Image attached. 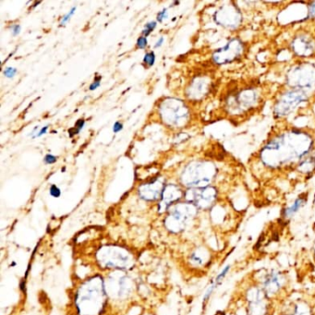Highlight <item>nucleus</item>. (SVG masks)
Here are the masks:
<instances>
[{
    "instance_id": "nucleus-37",
    "label": "nucleus",
    "mask_w": 315,
    "mask_h": 315,
    "mask_svg": "<svg viewBox=\"0 0 315 315\" xmlns=\"http://www.w3.org/2000/svg\"><path fill=\"white\" fill-rule=\"evenodd\" d=\"M48 128H49V126L43 127L40 131H38V133H37V135H36V138H40L42 136L46 134V133H47V131H48Z\"/></svg>"
},
{
    "instance_id": "nucleus-9",
    "label": "nucleus",
    "mask_w": 315,
    "mask_h": 315,
    "mask_svg": "<svg viewBox=\"0 0 315 315\" xmlns=\"http://www.w3.org/2000/svg\"><path fill=\"white\" fill-rule=\"evenodd\" d=\"M248 51L247 42L239 36H233L212 53V62L217 67L239 63L247 58Z\"/></svg>"
},
{
    "instance_id": "nucleus-12",
    "label": "nucleus",
    "mask_w": 315,
    "mask_h": 315,
    "mask_svg": "<svg viewBox=\"0 0 315 315\" xmlns=\"http://www.w3.org/2000/svg\"><path fill=\"white\" fill-rule=\"evenodd\" d=\"M198 210L195 205L188 202L172 205L165 220V225L171 233H181L196 217Z\"/></svg>"
},
{
    "instance_id": "nucleus-16",
    "label": "nucleus",
    "mask_w": 315,
    "mask_h": 315,
    "mask_svg": "<svg viewBox=\"0 0 315 315\" xmlns=\"http://www.w3.org/2000/svg\"><path fill=\"white\" fill-rule=\"evenodd\" d=\"M285 276L280 272L275 270L266 272L260 280V288L269 297H276L285 288Z\"/></svg>"
},
{
    "instance_id": "nucleus-20",
    "label": "nucleus",
    "mask_w": 315,
    "mask_h": 315,
    "mask_svg": "<svg viewBox=\"0 0 315 315\" xmlns=\"http://www.w3.org/2000/svg\"><path fill=\"white\" fill-rule=\"evenodd\" d=\"M307 202H308V195L306 194L300 195L293 202L292 204H290L289 206L284 209L283 214H282L283 219H285V220L290 219L306 204Z\"/></svg>"
},
{
    "instance_id": "nucleus-8",
    "label": "nucleus",
    "mask_w": 315,
    "mask_h": 315,
    "mask_svg": "<svg viewBox=\"0 0 315 315\" xmlns=\"http://www.w3.org/2000/svg\"><path fill=\"white\" fill-rule=\"evenodd\" d=\"M96 261L106 270L126 271L134 264V256L128 249L117 245H106L95 253Z\"/></svg>"
},
{
    "instance_id": "nucleus-21",
    "label": "nucleus",
    "mask_w": 315,
    "mask_h": 315,
    "mask_svg": "<svg viewBox=\"0 0 315 315\" xmlns=\"http://www.w3.org/2000/svg\"><path fill=\"white\" fill-rule=\"evenodd\" d=\"M230 268H231L230 266H225V268L221 271L220 274L216 276V279L214 280V282L210 285V287H209V288L206 290V292L204 294L203 303H206L209 301V299L211 297L212 294L215 291V289L222 283V281L225 279V276L230 273Z\"/></svg>"
},
{
    "instance_id": "nucleus-18",
    "label": "nucleus",
    "mask_w": 315,
    "mask_h": 315,
    "mask_svg": "<svg viewBox=\"0 0 315 315\" xmlns=\"http://www.w3.org/2000/svg\"><path fill=\"white\" fill-rule=\"evenodd\" d=\"M182 196H184V194L179 186L174 184L167 185L163 190L161 202L159 204V211H166L168 208L171 207L172 204L180 201Z\"/></svg>"
},
{
    "instance_id": "nucleus-23",
    "label": "nucleus",
    "mask_w": 315,
    "mask_h": 315,
    "mask_svg": "<svg viewBox=\"0 0 315 315\" xmlns=\"http://www.w3.org/2000/svg\"><path fill=\"white\" fill-rule=\"evenodd\" d=\"M208 260L207 252L203 249H197L189 255V261L195 267H202Z\"/></svg>"
},
{
    "instance_id": "nucleus-32",
    "label": "nucleus",
    "mask_w": 315,
    "mask_h": 315,
    "mask_svg": "<svg viewBox=\"0 0 315 315\" xmlns=\"http://www.w3.org/2000/svg\"><path fill=\"white\" fill-rule=\"evenodd\" d=\"M101 76L95 77V81H93V83H91V85L89 86V90L95 91L99 88L101 85Z\"/></svg>"
},
{
    "instance_id": "nucleus-36",
    "label": "nucleus",
    "mask_w": 315,
    "mask_h": 315,
    "mask_svg": "<svg viewBox=\"0 0 315 315\" xmlns=\"http://www.w3.org/2000/svg\"><path fill=\"white\" fill-rule=\"evenodd\" d=\"M122 130H123V124H122V123L117 121L114 124V126H113V131H114L115 133H118V132H120Z\"/></svg>"
},
{
    "instance_id": "nucleus-19",
    "label": "nucleus",
    "mask_w": 315,
    "mask_h": 315,
    "mask_svg": "<svg viewBox=\"0 0 315 315\" xmlns=\"http://www.w3.org/2000/svg\"><path fill=\"white\" fill-rule=\"evenodd\" d=\"M293 172H296L299 175L304 178H310L315 174V151L308 156L302 159L294 168Z\"/></svg>"
},
{
    "instance_id": "nucleus-35",
    "label": "nucleus",
    "mask_w": 315,
    "mask_h": 315,
    "mask_svg": "<svg viewBox=\"0 0 315 315\" xmlns=\"http://www.w3.org/2000/svg\"><path fill=\"white\" fill-rule=\"evenodd\" d=\"M21 30H22V28H21V25H20V24H15V25H13V26L11 27V33H12V36H19V34L21 33Z\"/></svg>"
},
{
    "instance_id": "nucleus-11",
    "label": "nucleus",
    "mask_w": 315,
    "mask_h": 315,
    "mask_svg": "<svg viewBox=\"0 0 315 315\" xmlns=\"http://www.w3.org/2000/svg\"><path fill=\"white\" fill-rule=\"evenodd\" d=\"M108 300L113 302H123L133 295L135 285L125 271H111L104 279Z\"/></svg>"
},
{
    "instance_id": "nucleus-26",
    "label": "nucleus",
    "mask_w": 315,
    "mask_h": 315,
    "mask_svg": "<svg viewBox=\"0 0 315 315\" xmlns=\"http://www.w3.org/2000/svg\"><path fill=\"white\" fill-rule=\"evenodd\" d=\"M156 26H157V23L156 22H154V21L150 22V23H147L144 26L142 34H143V36H145V37H148L151 34V32H153V30L156 28Z\"/></svg>"
},
{
    "instance_id": "nucleus-3",
    "label": "nucleus",
    "mask_w": 315,
    "mask_h": 315,
    "mask_svg": "<svg viewBox=\"0 0 315 315\" xmlns=\"http://www.w3.org/2000/svg\"><path fill=\"white\" fill-rule=\"evenodd\" d=\"M271 111L275 123L291 122V118L308 112L315 104V98L305 92L278 84L271 96Z\"/></svg>"
},
{
    "instance_id": "nucleus-14",
    "label": "nucleus",
    "mask_w": 315,
    "mask_h": 315,
    "mask_svg": "<svg viewBox=\"0 0 315 315\" xmlns=\"http://www.w3.org/2000/svg\"><path fill=\"white\" fill-rule=\"evenodd\" d=\"M218 80L214 75L201 74L190 81L186 95L192 101H203L218 88Z\"/></svg>"
},
{
    "instance_id": "nucleus-10",
    "label": "nucleus",
    "mask_w": 315,
    "mask_h": 315,
    "mask_svg": "<svg viewBox=\"0 0 315 315\" xmlns=\"http://www.w3.org/2000/svg\"><path fill=\"white\" fill-rule=\"evenodd\" d=\"M213 21L217 26L231 33H238L244 26V13L239 2H224L213 14Z\"/></svg>"
},
{
    "instance_id": "nucleus-28",
    "label": "nucleus",
    "mask_w": 315,
    "mask_h": 315,
    "mask_svg": "<svg viewBox=\"0 0 315 315\" xmlns=\"http://www.w3.org/2000/svg\"><path fill=\"white\" fill-rule=\"evenodd\" d=\"M76 7H73L71 10H69V12L67 14H65L62 19H61V21H60V26H64V25H66L67 23L69 22V20L72 18V16L75 14L76 12Z\"/></svg>"
},
{
    "instance_id": "nucleus-7",
    "label": "nucleus",
    "mask_w": 315,
    "mask_h": 315,
    "mask_svg": "<svg viewBox=\"0 0 315 315\" xmlns=\"http://www.w3.org/2000/svg\"><path fill=\"white\" fill-rule=\"evenodd\" d=\"M287 49L292 55L294 59L314 60L315 59V24L301 26L294 30L288 38Z\"/></svg>"
},
{
    "instance_id": "nucleus-25",
    "label": "nucleus",
    "mask_w": 315,
    "mask_h": 315,
    "mask_svg": "<svg viewBox=\"0 0 315 315\" xmlns=\"http://www.w3.org/2000/svg\"><path fill=\"white\" fill-rule=\"evenodd\" d=\"M84 125H85V120H84L83 118H80L79 120H77L74 128H72V129H71V130L68 131L69 136H71V137H73V136L79 134V133H80V131H81V130L84 128Z\"/></svg>"
},
{
    "instance_id": "nucleus-30",
    "label": "nucleus",
    "mask_w": 315,
    "mask_h": 315,
    "mask_svg": "<svg viewBox=\"0 0 315 315\" xmlns=\"http://www.w3.org/2000/svg\"><path fill=\"white\" fill-rule=\"evenodd\" d=\"M4 76L9 78V79H13L14 77L16 76L17 74V69L12 67H8V68H5Z\"/></svg>"
},
{
    "instance_id": "nucleus-29",
    "label": "nucleus",
    "mask_w": 315,
    "mask_h": 315,
    "mask_svg": "<svg viewBox=\"0 0 315 315\" xmlns=\"http://www.w3.org/2000/svg\"><path fill=\"white\" fill-rule=\"evenodd\" d=\"M49 194L54 198H59L61 196V189H59L57 185H51L50 186Z\"/></svg>"
},
{
    "instance_id": "nucleus-1",
    "label": "nucleus",
    "mask_w": 315,
    "mask_h": 315,
    "mask_svg": "<svg viewBox=\"0 0 315 315\" xmlns=\"http://www.w3.org/2000/svg\"><path fill=\"white\" fill-rule=\"evenodd\" d=\"M315 151V130L278 122L249 159L254 174L285 175L292 173L302 159Z\"/></svg>"
},
{
    "instance_id": "nucleus-39",
    "label": "nucleus",
    "mask_w": 315,
    "mask_h": 315,
    "mask_svg": "<svg viewBox=\"0 0 315 315\" xmlns=\"http://www.w3.org/2000/svg\"><path fill=\"white\" fill-rule=\"evenodd\" d=\"M221 315H225V314H224V313H223V314H221Z\"/></svg>"
},
{
    "instance_id": "nucleus-6",
    "label": "nucleus",
    "mask_w": 315,
    "mask_h": 315,
    "mask_svg": "<svg viewBox=\"0 0 315 315\" xmlns=\"http://www.w3.org/2000/svg\"><path fill=\"white\" fill-rule=\"evenodd\" d=\"M219 173L216 163L199 160L189 163L181 174V182L188 189L204 188L213 184Z\"/></svg>"
},
{
    "instance_id": "nucleus-22",
    "label": "nucleus",
    "mask_w": 315,
    "mask_h": 315,
    "mask_svg": "<svg viewBox=\"0 0 315 315\" xmlns=\"http://www.w3.org/2000/svg\"><path fill=\"white\" fill-rule=\"evenodd\" d=\"M281 315H313L310 306L306 302H295L292 305H290L288 311Z\"/></svg>"
},
{
    "instance_id": "nucleus-31",
    "label": "nucleus",
    "mask_w": 315,
    "mask_h": 315,
    "mask_svg": "<svg viewBox=\"0 0 315 315\" xmlns=\"http://www.w3.org/2000/svg\"><path fill=\"white\" fill-rule=\"evenodd\" d=\"M146 46H147V37L140 36L137 40V47L139 49H144Z\"/></svg>"
},
{
    "instance_id": "nucleus-34",
    "label": "nucleus",
    "mask_w": 315,
    "mask_h": 315,
    "mask_svg": "<svg viewBox=\"0 0 315 315\" xmlns=\"http://www.w3.org/2000/svg\"><path fill=\"white\" fill-rule=\"evenodd\" d=\"M168 17V14H167V9H163L162 11H160L157 15V22L159 23H163L166 19Z\"/></svg>"
},
{
    "instance_id": "nucleus-17",
    "label": "nucleus",
    "mask_w": 315,
    "mask_h": 315,
    "mask_svg": "<svg viewBox=\"0 0 315 315\" xmlns=\"http://www.w3.org/2000/svg\"><path fill=\"white\" fill-rule=\"evenodd\" d=\"M165 185L159 178L150 180L148 183L142 185L139 189V194L141 197L145 201H156L161 198L163 190L165 189Z\"/></svg>"
},
{
    "instance_id": "nucleus-13",
    "label": "nucleus",
    "mask_w": 315,
    "mask_h": 315,
    "mask_svg": "<svg viewBox=\"0 0 315 315\" xmlns=\"http://www.w3.org/2000/svg\"><path fill=\"white\" fill-rule=\"evenodd\" d=\"M159 113L163 121L175 128L184 127L190 119L189 107L183 101L176 98H167L162 102Z\"/></svg>"
},
{
    "instance_id": "nucleus-33",
    "label": "nucleus",
    "mask_w": 315,
    "mask_h": 315,
    "mask_svg": "<svg viewBox=\"0 0 315 315\" xmlns=\"http://www.w3.org/2000/svg\"><path fill=\"white\" fill-rule=\"evenodd\" d=\"M57 160H58V158L56 157L53 154H50V153L46 154L45 158H44V162H45L46 165H52V164H55V163L57 162Z\"/></svg>"
},
{
    "instance_id": "nucleus-15",
    "label": "nucleus",
    "mask_w": 315,
    "mask_h": 315,
    "mask_svg": "<svg viewBox=\"0 0 315 315\" xmlns=\"http://www.w3.org/2000/svg\"><path fill=\"white\" fill-rule=\"evenodd\" d=\"M219 196V191L215 186L204 188L188 189L184 194L186 202L192 203L199 210H208L216 204Z\"/></svg>"
},
{
    "instance_id": "nucleus-38",
    "label": "nucleus",
    "mask_w": 315,
    "mask_h": 315,
    "mask_svg": "<svg viewBox=\"0 0 315 315\" xmlns=\"http://www.w3.org/2000/svg\"><path fill=\"white\" fill-rule=\"evenodd\" d=\"M164 41H165V38L164 37H160L159 39H158L157 42H156V44L154 45V48H159V47H161L162 46L163 44H164Z\"/></svg>"
},
{
    "instance_id": "nucleus-5",
    "label": "nucleus",
    "mask_w": 315,
    "mask_h": 315,
    "mask_svg": "<svg viewBox=\"0 0 315 315\" xmlns=\"http://www.w3.org/2000/svg\"><path fill=\"white\" fill-rule=\"evenodd\" d=\"M282 84L305 92L315 98V59H294L286 67Z\"/></svg>"
},
{
    "instance_id": "nucleus-2",
    "label": "nucleus",
    "mask_w": 315,
    "mask_h": 315,
    "mask_svg": "<svg viewBox=\"0 0 315 315\" xmlns=\"http://www.w3.org/2000/svg\"><path fill=\"white\" fill-rule=\"evenodd\" d=\"M272 89L270 83L257 78L230 81L219 98L222 117L234 126L242 125L264 110L275 92Z\"/></svg>"
},
{
    "instance_id": "nucleus-4",
    "label": "nucleus",
    "mask_w": 315,
    "mask_h": 315,
    "mask_svg": "<svg viewBox=\"0 0 315 315\" xmlns=\"http://www.w3.org/2000/svg\"><path fill=\"white\" fill-rule=\"evenodd\" d=\"M108 301L104 278L99 275L84 280L74 295V304L79 315H102Z\"/></svg>"
},
{
    "instance_id": "nucleus-27",
    "label": "nucleus",
    "mask_w": 315,
    "mask_h": 315,
    "mask_svg": "<svg viewBox=\"0 0 315 315\" xmlns=\"http://www.w3.org/2000/svg\"><path fill=\"white\" fill-rule=\"evenodd\" d=\"M155 62V54L153 52H149L144 56V63L147 67H152Z\"/></svg>"
},
{
    "instance_id": "nucleus-24",
    "label": "nucleus",
    "mask_w": 315,
    "mask_h": 315,
    "mask_svg": "<svg viewBox=\"0 0 315 315\" xmlns=\"http://www.w3.org/2000/svg\"><path fill=\"white\" fill-rule=\"evenodd\" d=\"M307 6V16L305 18V22L308 23H315V1L306 2Z\"/></svg>"
}]
</instances>
